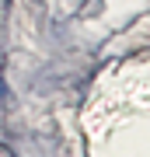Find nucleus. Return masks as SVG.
Wrapping results in <instances>:
<instances>
[]
</instances>
